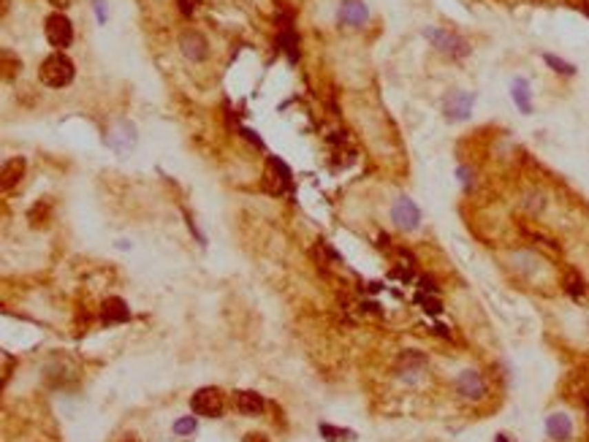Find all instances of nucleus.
Listing matches in <instances>:
<instances>
[{
    "label": "nucleus",
    "mask_w": 589,
    "mask_h": 442,
    "mask_svg": "<svg viewBox=\"0 0 589 442\" xmlns=\"http://www.w3.org/2000/svg\"><path fill=\"white\" fill-rule=\"evenodd\" d=\"M74 74H76V68H74L71 57H65L63 52H52L39 68V79L52 90L68 87L74 82Z\"/></svg>",
    "instance_id": "1"
},
{
    "label": "nucleus",
    "mask_w": 589,
    "mask_h": 442,
    "mask_svg": "<svg viewBox=\"0 0 589 442\" xmlns=\"http://www.w3.org/2000/svg\"><path fill=\"white\" fill-rule=\"evenodd\" d=\"M190 407L201 418H220L226 410V397L220 388H198L190 399Z\"/></svg>",
    "instance_id": "2"
},
{
    "label": "nucleus",
    "mask_w": 589,
    "mask_h": 442,
    "mask_svg": "<svg viewBox=\"0 0 589 442\" xmlns=\"http://www.w3.org/2000/svg\"><path fill=\"white\" fill-rule=\"evenodd\" d=\"M44 33H46V41L54 46V49H65V46L74 44V25L65 14H49L46 17V25H44Z\"/></svg>",
    "instance_id": "3"
},
{
    "label": "nucleus",
    "mask_w": 589,
    "mask_h": 442,
    "mask_svg": "<svg viewBox=\"0 0 589 442\" xmlns=\"http://www.w3.org/2000/svg\"><path fill=\"white\" fill-rule=\"evenodd\" d=\"M424 36L435 44V49H440L443 54H448V57H464L467 52H470V46L464 44L459 36H453V33H446V30H437V28H426L424 30Z\"/></svg>",
    "instance_id": "4"
},
{
    "label": "nucleus",
    "mask_w": 589,
    "mask_h": 442,
    "mask_svg": "<svg viewBox=\"0 0 589 442\" xmlns=\"http://www.w3.org/2000/svg\"><path fill=\"white\" fill-rule=\"evenodd\" d=\"M391 220L397 222V228H402V231H415L418 222H421V209L410 201L408 196H402L391 207Z\"/></svg>",
    "instance_id": "5"
},
{
    "label": "nucleus",
    "mask_w": 589,
    "mask_h": 442,
    "mask_svg": "<svg viewBox=\"0 0 589 442\" xmlns=\"http://www.w3.org/2000/svg\"><path fill=\"white\" fill-rule=\"evenodd\" d=\"M473 103H475V95H473V92L456 90V92H451V95L446 98L443 112H446L448 120H467L470 112H473Z\"/></svg>",
    "instance_id": "6"
},
{
    "label": "nucleus",
    "mask_w": 589,
    "mask_h": 442,
    "mask_svg": "<svg viewBox=\"0 0 589 442\" xmlns=\"http://www.w3.org/2000/svg\"><path fill=\"white\" fill-rule=\"evenodd\" d=\"M366 19H369V8H366L364 0H342L340 14H337V22H340V25L362 28Z\"/></svg>",
    "instance_id": "7"
},
{
    "label": "nucleus",
    "mask_w": 589,
    "mask_h": 442,
    "mask_svg": "<svg viewBox=\"0 0 589 442\" xmlns=\"http://www.w3.org/2000/svg\"><path fill=\"white\" fill-rule=\"evenodd\" d=\"M180 49L182 54L187 57V60H204L207 57V52H209V41L204 39V33H198V30H185L180 36Z\"/></svg>",
    "instance_id": "8"
},
{
    "label": "nucleus",
    "mask_w": 589,
    "mask_h": 442,
    "mask_svg": "<svg viewBox=\"0 0 589 442\" xmlns=\"http://www.w3.org/2000/svg\"><path fill=\"white\" fill-rule=\"evenodd\" d=\"M456 391L464 399H481L486 394V386H484L478 372H462L459 380H456Z\"/></svg>",
    "instance_id": "9"
},
{
    "label": "nucleus",
    "mask_w": 589,
    "mask_h": 442,
    "mask_svg": "<svg viewBox=\"0 0 589 442\" xmlns=\"http://www.w3.org/2000/svg\"><path fill=\"white\" fill-rule=\"evenodd\" d=\"M128 317H131L128 304H125L123 299H117V296H112V299H106V302L101 304V320H103V323H123V320H128Z\"/></svg>",
    "instance_id": "10"
},
{
    "label": "nucleus",
    "mask_w": 589,
    "mask_h": 442,
    "mask_svg": "<svg viewBox=\"0 0 589 442\" xmlns=\"http://www.w3.org/2000/svg\"><path fill=\"white\" fill-rule=\"evenodd\" d=\"M546 432H548L551 440L562 442L573 434V423H570V418H568L565 412H554V415H548V421H546Z\"/></svg>",
    "instance_id": "11"
},
{
    "label": "nucleus",
    "mask_w": 589,
    "mask_h": 442,
    "mask_svg": "<svg viewBox=\"0 0 589 442\" xmlns=\"http://www.w3.org/2000/svg\"><path fill=\"white\" fill-rule=\"evenodd\" d=\"M236 407L245 415H261L264 412V397L256 391H239L236 394Z\"/></svg>",
    "instance_id": "12"
},
{
    "label": "nucleus",
    "mask_w": 589,
    "mask_h": 442,
    "mask_svg": "<svg viewBox=\"0 0 589 442\" xmlns=\"http://www.w3.org/2000/svg\"><path fill=\"white\" fill-rule=\"evenodd\" d=\"M25 174V158H14L3 163V190H11L14 185H19V179Z\"/></svg>",
    "instance_id": "13"
},
{
    "label": "nucleus",
    "mask_w": 589,
    "mask_h": 442,
    "mask_svg": "<svg viewBox=\"0 0 589 442\" xmlns=\"http://www.w3.org/2000/svg\"><path fill=\"white\" fill-rule=\"evenodd\" d=\"M28 222L33 228H46L52 222V201L49 198L36 201V207H30V212H28Z\"/></svg>",
    "instance_id": "14"
},
{
    "label": "nucleus",
    "mask_w": 589,
    "mask_h": 442,
    "mask_svg": "<svg viewBox=\"0 0 589 442\" xmlns=\"http://www.w3.org/2000/svg\"><path fill=\"white\" fill-rule=\"evenodd\" d=\"M510 95H513V103L519 106V112H524V114H530V112H533V103H530V85H527V79H513V85H510Z\"/></svg>",
    "instance_id": "15"
},
{
    "label": "nucleus",
    "mask_w": 589,
    "mask_h": 442,
    "mask_svg": "<svg viewBox=\"0 0 589 442\" xmlns=\"http://www.w3.org/2000/svg\"><path fill=\"white\" fill-rule=\"evenodd\" d=\"M544 60L557 71V74H565V76H573V74H576V65H570V63H565V60H559V57H554V54H544Z\"/></svg>",
    "instance_id": "16"
},
{
    "label": "nucleus",
    "mask_w": 589,
    "mask_h": 442,
    "mask_svg": "<svg viewBox=\"0 0 589 442\" xmlns=\"http://www.w3.org/2000/svg\"><path fill=\"white\" fill-rule=\"evenodd\" d=\"M320 432H323V434H326V437H329V440H331V442H342V440H340V437H353V432H342V429H331V426H326V423L320 426Z\"/></svg>",
    "instance_id": "17"
},
{
    "label": "nucleus",
    "mask_w": 589,
    "mask_h": 442,
    "mask_svg": "<svg viewBox=\"0 0 589 442\" xmlns=\"http://www.w3.org/2000/svg\"><path fill=\"white\" fill-rule=\"evenodd\" d=\"M174 432H177V434H193V432H196V421H193V418H182V421H177Z\"/></svg>",
    "instance_id": "18"
},
{
    "label": "nucleus",
    "mask_w": 589,
    "mask_h": 442,
    "mask_svg": "<svg viewBox=\"0 0 589 442\" xmlns=\"http://www.w3.org/2000/svg\"><path fill=\"white\" fill-rule=\"evenodd\" d=\"M245 442H269L264 434H258V432H250V434H245Z\"/></svg>",
    "instance_id": "19"
},
{
    "label": "nucleus",
    "mask_w": 589,
    "mask_h": 442,
    "mask_svg": "<svg viewBox=\"0 0 589 442\" xmlns=\"http://www.w3.org/2000/svg\"><path fill=\"white\" fill-rule=\"evenodd\" d=\"M95 14H98V19H101V22L106 19V8H103V0H95Z\"/></svg>",
    "instance_id": "20"
},
{
    "label": "nucleus",
    "mask_w": 589,
    "mask_h": 442,
    "mask_svg": "<svg viewBox=\"0 0 589 442\" xmlns=\"http://www.w3.org/2000/svg\"><path fill=\"white\" fill-rule=\"evenodd\" d=\"M193 3H196V0H180L182 14H193Z\"/></svg>",
    "instance_id": "21"
},
{
    "label": "nucleus",
    "mask_w": 589,
    "mask_h": 442,
    "mask_svg": "<svg viewBox=\"0 0 589 442\" xmlns=\"http://www.w3.org/2000/svg\"><path fill=\"white\" fill-rule=\"evenodd\" d=\"M117 442H138V440H136V434H123Z\"/></svg>",
    "instance_id": "22"
},
{
    "label": "nucleus",
    "mask_w": 589,
    "mask_h": 442,
    "mask_svg": "<svg viewBox=\"0 0 589 442\" xmlns=\"http://www.w3.org/2000/svg\"><path fill=\"white\" fill-rule=\"evenodd\" d=\"M581 8H584V14L589 17V0H584V6H581Z\"/></svg>",
    "instance_id": "23"
},
{
    "label": "nucleus",
    "mask_w": 589,
    "mask_h": 442,
    "mask_svg": "<svg viewBox=\"0 0 589 442\" xmlns=\"http://www.w3.org/2000/svg\"><path fill=\"white\" fill-rule=\"evenodd\" d=\"M497 442H508V437H505V434H499V437H497Z\"/></svg>",
    "instance_id": "24"
}]
</instances>
